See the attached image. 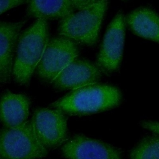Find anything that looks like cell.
<instances>
[{"instance_id": "6", "label": "cell", "mask_w": 159, "mask_h": 159, "mask_svg": "<svg viewBox=\"0 0 159 159\" xmlns=\"http://www.w3.org/2000/svg\"><path fill=\"white\" fill-rule=\"evenodd\" d=\"M31 123L37 139L47 150L60 146L67 139L66 117L58 109L38 108Z\"/></svg>"}, {"instance_id": "15", "label": "cell", "mask_w": 159, "mask_h": 159, "mask_svg": "<svg viewBox=\"0 0 159 159\" xmlns=\"http://www.w3.org/2000/svg\"><path fill=\"white\" fill-rule=\"evenodd\" d=\"M25 2L26 0H0V14Z\"/></svg>"}, {"instance_id": "3", "label": "cell", "mask_w": 159, "mask_h": 159, "mask_svg": "<svg viewBox=\"0 0 159 159\" xmlns=\"http://www.w3.org/2000/svg\"><path fill=\"white\" fill-rule=\"evenodd\" d=\"M108 0H99L93 5L61 19L58 32L76 43L93 45L98 40Z\"/></svg>"}, {"instance_id": "17", "label": "cell", "mask_w": 159, "mask_h": 159, "mask_svg": "<svg viewBox=\"0 0 159 159\" xmlns=\"http://www.w3.org/2000/svg\"><path fill=\"white\" fill-rule=\"evenodd\" d=\"M140 125L143 128L159 135V122L153 120H143L140 122Z\"/></svg>"}, {"instance_id": "11", "label": "cell", "mask_w": 159, "mask_h": 159, "mask_svg": "<svg viewBox=\"0 0 159 159\" xmlns=\"http://www.w3.org/2000/svg\"><path fill=\"white\" fill-rule=\"evenodd\" d=\"M30 99L22 94L6 91L0 98V120L6 127H15L27 121Z\"/></svg>"}, {"instance_id": "5", "label": "cell", "mask_w": 159, "mask_h": 159, "mask_svg": "<svg viewBox=\"0 0 159 159\" xmlns=\"http://www.w3.org/2000/svg\"><path fill=\"white\" fill-rule=\"evenodd\" d=\"M78 55L76 42L61 35L53 37L47 44L37 73L42 80L52 83Z\"/></svg>"}, {"instance_id": "10", "label": "cell", "mask_w": 159, "mask_h": 159, "mask_svg": "<svg viewBox=\"0 0 159 159\" xmlns=\"http://www.w3.org/2000/svg\"><path fill=\"white\" fill-rule=\"evenodd\" d=\"M25 21L0 22V83L9 82L14 52Z\"/></svg>"}, {"instance_id": "4", "label": "cell", "mask_w": 159, "mask_h": 159, "mask_svg": "<svg viewBox=\"0 0 159 159\" xmlns=\"http://www.w3.org/2000/svg\"><path fill=\"white\" fill-rule=\"evenodd\" d=\"M47 153L37 139L31 121L5 127L0 132V159H40Z\"/></svg>"}, {"instance_id": "1", "label": "cell", "mask_w": 159, "mask_h": 159, "mask_svg": "<svg viewBox=\"0 0 159 159\" xmlns=\"http://www.w3.org/2000/svg\"><path fill=\"white\" fill-rule=\"evenodd\" d=\"M48 39L47 20L37 19L19 35L12 75L19 84L27 86L45 51Z\"/></svg>"}, {"instance_id": "12", "label": "cell", "mask_w": 159, "mask_h": 159, "mask_svg": "<svg viewBox=\"0 0 159 159\" xmlns=\"http://www.w3.org/2000/svg\"><path fill=\"white\" fill-rule=\"evenodd\" d=\"M125 21L137 35L159 43V16L153 11L137 9L127 16Z\"/></svg>"}, {"instance_id": "16", "label": "cell", "mask_w": 159, "mask_h": 159, "mask_svg": "<svg viewBox=\"0 0 159 159\" xmlns=\"http://www.w3.org/2000/svg\"><path fill=\"white\" fill-rule=\"evenodd\" d=\"M70 1L74 9H77L78 11H80L93 5L94 4L97 2L99 0H70Z\"/></svg>"}, {"instance_id": "8", "label": "cell", "mask_w": 159, "mask_h": 159, "mask_svg": "<svg viewBox=\"0 0 159 159\" xmlns=\"http://www.w3.org/2000/svg\"><path fill=\"white\" fill-rule=\"evenodd\" d=\"M61 152L67 159H122L117 148L82 135L68 140L63 145Z\"/></svg>"}, {"instance_id": "7", "label": "cell", "mask_w": 159, "mask_h": 159, "mask_svg": "<svg viewBox=\"0 0 159 159\" xmlns=\"http://www.w3.org/2000/svg\"><path fill=\"white\" fill-rule=\"evenodd\" d=\"M125 19L118 12L109 24L98 57L97 65L106 71L116 70L120 65L125 41Z\"/></svg>"}, {"instance_id": "2", "label": "cell", "mask_w": 159, "mask_h": 159, "mask_svg": "<svg viewBox=\"0 0 159 159\" xmlns=\"http://www.w3.org/2000/svg\"><path fill=\"white\" fill-rule=\"evenodd\" d=\"M120 101L121 93L118 88L96 83L72 90L50 106L64 114L87 115L113 108Z\"/></svg>"}, {"instance_id": "14", "label": "cell", "mask_w": 159, "mask_h": 159, "mask_svg": "<svg viewBox=\"0 0 159 159\" xmlns=\"http://www.w3.org/2000/svg\"><path fill=\"white\" fill-rule=\"evenodd\" d=\"M130 159H159V135L143 139L131 151Z\"/></svg>"}, {"instance_id": "13", "label": "cell", "mask_w": 159, "mask_h": 159, "mask_svg": "<svg viewBox=\"0 0 159 159\" xmlns=\"http://www.w3.org/2000/svg\"><path fill=\"white\" fill-rule=\"evenodd\" d=\"M27 14L43 19H63L74 12L70 0H26Z\"/></svg>"}, {"instance_id": "9", "label": "cell", "mask_w": 159, "mask_h": 159, "mask_svg": "<svg viewBox=\"0 0 159 159\" xmlns=\"http://www.w3.org/2000/svg\"><path fill=\"white\" fill-rule=\"evenodd\" d=\"M101 77V70L96 64L85 60L71 61L52 82L60 90H74L97 83Z\"/></svg>"}]
</instances>
